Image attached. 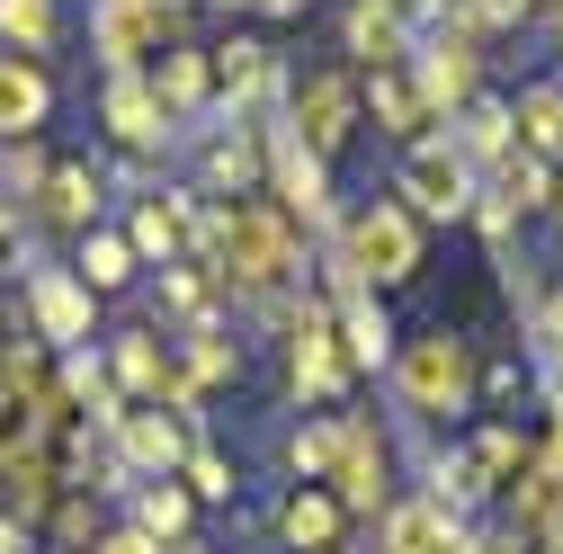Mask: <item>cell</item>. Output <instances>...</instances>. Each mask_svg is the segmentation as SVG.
<instances>
[{
	"label": "cell",
	"instance_id": "obj_1",
	"mask_svg": "<svg viewBox=\"0 0 563 554\" xmlns=\"http://www.w3.org/2000/svg\"><path fill=\"white\" fill-rule=\"evenodd\" d=\"M197 259L242 296H277L305 277V233L277 197H224L216 215H197Z\"/></svg>",
	"mask_w": 563,
	"mask_h": 554
},
{
	"label": "cell",
	"instance_id": "obj_2",
	"mask_svg": "<svg viewBox=\"0 0 563 554\" xmlns=\"http://www.w3.org/2000/svg\"><path fill=\"white\" fill-rule=\"evenodd\" d=\"M340 268L358 277V287H402L420 277V215L402 197H367L340 215Z\"/></svg>",
	"mask_w": 563,
	"mask_h": 554
},
{
	"label": "cell",
	"instance_id": "obj_3",
	"mask_svg": "<svg viewBox=\"0 0 563 554\" xmlns=\"http://www.w3.org/2000/svg\"><path fill=\"white\" fill-rule=\"evenodd\" d=\"M394 376H402V402L420 411V421H448V411L474 402V358L456 331H420L394 350Z\"/></svg>",
	"mask_w": 563,
	"mask_h": 554
},
{
	"label": "cell",
	"instance_id": "obj_4",
	"mask_svg": "<svg viewBox=\"0 0 563 554\" xmlns=\"http://www.w3.org/2000/svg\"><path fill=\"white\" fill-rule=\"evenodd\" d=\"M474 188H483V170L448 144V134H420V144L402 153V179H394V197L411 206V215H430V224L474 215Z\"/></svg>",
	"mask_w": 563,
	"mask_h": 554
},
{
	"label": "cell",
	"instance_id": "obj_5",
	"mask_svg": "<svg viewBox=\"0 0 563 554\" xmlns=\"http://www.w3.org/2000/svg\"><path fill=\"white\" fill-rule=\"evenodd\" d=\"M402 73H411V90H420V108H465L474 90H483V45L465 36V27H430V36H411V54H402Z\"/></svg>",
	"mask_w": 563,
	"mask_h": 554
},
{
	"label": "cell",
	"instance_id": "obj_6",
	"mask_svg": "<svg viewBox=\"0 0 563 554\" xmlns=\"http://www.w3.org/2000/svg\"><path fill=\"white\" fill-rule=\"evenodd\" d=\"M287 134L296 144H313L322 162L358 134V81L340 73V63H322V73H305L296 90H287Z\"/></svg>",
	"mask_w": 563,
	"mask_h": 554
},
{
	"label": "cell",
	"instance_id": "obj_7",
	"mask_svg": "<svg viewBox=\"0 0 563 554\" xmlns=\"http://www.w3.org/2000/svg\"><path fill=\"white\" fill-rule=\"evenodd\" d=\"M90 36H99V63H108V73H134L144 54L179 45V19L153 10V0H99V10H90Z\"/></svg>",
	"mask_w": 563,
	"mask_h": 554
},
{
	"label": "cell",
	"instance_id": "obj_8",
	"mask_svg": "<svg viewBox=\"0 0 563 554\" xmlns=\"http://www.w3.org/2000/svg\"><path fill=\"white\" fill-rule=\"evenodd\" d=\"M268 197L287 206V215H305V224H331V162L313 144H296L287 125L268 134Z\"/></svg>",
	"mask_w": 563,
	"mask_h": 554
},
{
	"label": "cell",
	"instance_id": "obj_9",
	"mask_svg": "<svg viewBox=\"0 0 563 554\" xmlns=\"http://www.w3.org/2000/svg\"><path fill=\"white\" fill-rule=\"evenodd\" d=\"M27 313H36V340H45V350H81L90 322H99V296L81 287L73 268H36V277H27Z\"/></svg>",
	"mask_w": 563,
	"mask_h": 554
},
{
	"label": "cell",
	"instance_id": "obj_10",
	"mask_svg": "<svg viewBox=\"0 0 563 554\" xmlns=\"http://www.w3.org/2000/svg\"><path fill=\"white\" fill-rule=\"evenodd\" d=\"M287 385H296V394H313V402H331V394L349 385L340 322H331L322 304H305V313H296V340H287Z\"/></svg>",
	"mask_w": 563,
	"mask_h": 554
},
{
	"label": "cell",
	"instance_id": "obj_11",
	"mask_svg": "<svg viewBox=\"0 0 563 554\" xmlns=\"http://www.w3.org/2000/svg\"><path fill=\"white\" fill-rule=\"evenodd\" d=\"M99 197H108V179L90 162H45L27 206H36V224H54V233H99Z\"/></svg>",
	"mask_w": 563,
	"mask_h": 554
},
{
	"label": "cell",
	"instance_id": "obj_12",
	"mask_svg": "<svg viewBox=\"0 0 563 554\" xmlns=\"http://www.w3.org/2000/svg\"><path fill=\"white\" fill-rule=\"evenodd\" d=\"M197 170H206V188H197V197H260V179H268V134L224 125L216 144L197 153Z\"/></svg>",
	"mask_w": 563,
	"mask_h": 554
},
{
	"label": "cell",
	"instance_id": "obj_13",
	"mask_svg": "<svg viewBox=\"0 0 563 554\" xmlns=\"http://www.w3.org/2000/svg\"><path fill=\"white\" fill-rule=\"evenodd\" d=\"M331 483H340V510H385V439H376V421H340Z\"/></svg>",
	"mask_w": 563,
	"mask_h": 554
},
{
	"label": "cell",
	"instance_id": "obj_14",
	"mask_svg": "<svg viewBox=\"0 0 563 554\" xmlns=\"http://www.w3.org/2000/svg\"><path fill=\"white\" fill-rule=\"evenodd\" d=\"M340 36H349V54H358L367 73H385V63L411 54V0H349Z\"/></svg>",
	"mask_w": 563,
	"mask_h": 554
},
{
	"label": "cell",
	"instance_id": "obj_15",
	"mask_svg": "<svg viewBox=\"0 0 563 554\" xmlns=\"http://www.w3.org/2000/svg\"><path fill=\"white\" fill-rule=\"evenodd\" d=\"M125 242H134V259H179L188 242H197V188H170V197H144L134 206V224H125Z\"/></svg>",
	"mask_w": 563,
	"mask_h": 554
},
{
	"label": "cell",
	"instance_id": "obj_16",
	"mask_svg": "<svg viewBox=\"0 0 563 554\" xmlns=\"http://www.w3.org/2000/svg\"><path fill=\"white\" fill-rule=\"evenodd\" d=\"M108 367H117V385L125 394H162V402H197V385L170 367V350H162V340L153 331H117L108 340Z\"/></svg>",
	"mask_w": 563,
	"mask_h": 554
},
{
	"label": "cell",
	"instance_id": "obj_17",
	"mask_svg": "<svg viewBox=\"0 0 563 554\" xmlns=\"http://www.w3.org/2000/svg\"><path fill=\"white\" fill-rule=\"evenodd\" d=\"M108 134L117 144H134V153H153V144H170V108L153 99V81L144 73H108Z\"/></svg>",
	"mask_w": 563,
	"mask_h": 554
},
{
	"label": "cell",
	"instance_id": "obj_18",
	"mask_svg": "<svg viewBox=\"0 0 563 554\" xmlns=\"http://www.w3.org/2000/svg\"><path fill=\"white\" fill-rule=\"evenodd\" d=\"M45 117H54L45 63H36V54H0V144H10V134H36Z\"/></svg>",
	"mask_w": 563,
	"mask_h": 554
},
{
	"label": "cell",
	"instance_id": "obj_19",
	"mask_svg": "<svg viewBox=\"0 0 563 554\" xmlns=\"http://www.w3.org/2000/svg\"><path fill=\"white\" fill-rule=\"evenodd\" d=\"M206 73H216V90H224V99H233V117H242V108L277 81V54H268L260 36H224L216 54H206Z\"/></svg>",
	"mask_w": 563,
	"mask_h": 554
},
{
	"label": "cell",
	"instance_id": "obj_20",
	"mask_svg": "<svg viewBox=\"0 0 563 554\" xmlns=\"http://www.w3.org/2000/svg\"><path fill=\"white\" fill-rule=\"evenodd\" d=\"M448 144H456L474 170H492V162H501V153L519 144V125H510V99H483V90H474V99L456 108V134H448Z\"/></svg>",
	"mask_w": 563,
	"mask_h": 554
},
{
	"label": "cell",
	"instance_id": "obj_21",
	"mask_svg": "<svg viewBox=\"0 0 563 554\" xmlns=\"http://www.w3.org/2000/svg\"><path fill=\"white\" fill-rule=\"evenodd\" d=\"M144 81H153V99L170 108V125H179V117H197V108H206V90H216V73H206V54H197V45H162V63H153Z\"/></svg>",
	"mask_w": 563,
	"mask_h": 554
},
{
	"label": "cell",
	"instance_id": "obj_22",
	"mask_svg": "<svg viewBox=\"0 0 563 554\" xmlns=\"http://www.w3.org/2000/svg\"><path fill=\"white\" fill-rule=\"evenodd\" d=\"M483 197L501 206V215H528V206H554V170H545L537 153H519V144H510L501 162L483 170Z\"/></svg>",
	"mask_w": 563,
	"mask_h": 554
},
{
	"label": "cell",
	"instance_id": "obj_23",
	"mask_svg": "<svg viewBox=\"0 0 563 554\" xmlns=\"http://www.w3.org/2000/svg\"><path fill=\"white\" fill-rule=\"evenodd\" d=\"M456 510H439V501H402V510H385V554H456Z\"/></svg>",
	"mask_w": 563,
	"mask_h": 554
},
{
	"label": "cell",
	"instance_id": "obj_24",
	"mask_svg": "<svg viewBox=\"0 0 563 554\" xmlns=\"http://www.w3.org/2000/svg\"><path fill=\"white\" fill-rule=\"evenodd\" d=\"M510 125H519V153L563 162V81H528V90L510 99Z\"/></svg>",
	"mask_w": 563,
	"mask_h": 554
},
{
	"label": "cell",
	"instance_id": "obj_25",
	"mask_svg": "<svg viewBox=\"0 0 563 554\" xmlns=\"http://www.w3.org/2000/svg\"><path fill=\"white\" fill-rule=\"evenodd\" d=\"M367 117H376L385 134H402V144H420V134H430V108H420V90H411V73H402V63L367 73Z\"/></svg>",
	"mask_w": 563,
	"mask_h": 554
},
{
	"label": "cell",
	"instance_id": "obj_26",
	"mask_svg": "<svg viewBox=\"0 0 563 554\" xmlns=\"http://www.w3.org/2000/svg\"><path fill=\"white\" fill-rule=\"evenodd\" d=\"M134 268H144V259H134V242H125V233H81V268H73V277H81L90 296H117Z\"/></svg>",
	"mask_w": 563,
	"mask_h": 554
},
{
	"label": "cell",
	"instance_id": "obj_27",
	"mask_svg": "<svg viewBox=\"0 0 563 554\" xmlns=\"http://www.w3.org/2000/svg\"><path fill=\"white\" fill-rule=\"evenodd\" d=\"M117 439H125V456L134 465H153V474H170L188 447H179V430L162 421V411H117Z\"/></svg>",
	"mask_w": 563,
	"mask_h": 554
},
{
	"label": "cell",
	"instance_id": "obj_28",
	"mask_svg": "<svg viewBox=\"0 0 563 554\" xmlns=\"http://www.w3.org/2000/svg\"><path fill=\"white\" fill-rule=\"evenodd\" d=\"M277 528H287V545H296V554H305V545L322 554V545L340 536V501H331V492H296L287 510H277Z\"/></svg>",
	"mask_w": 563,
	"mask_h": 554
},
{
	"label": "cell",
	"instance_id": "obj_29",
	"mask_svg": "<svg viewBox=\"0 0 563 554\" xmlns=\"http://www.w3.org/2000/svg\"><path fill=\"white\" fill-rule=\"evenodd\" d=\"M0 36H10L19 54H54L63 19H54V0H0Z\"/></svg>",
	"mask_w": 563,
	"mask_h": 554
},
{
	"label": "cell",
	"instance_id": "obj_30",
	"mask_svg": "<svg viewBox=\"0 0 563 554\" xmlns=\"http://www.w3.org/2000/svg\"><path fill=\"white\" fill-rule=\"evenodd\" d=\"M233 367H242V350H233V340H224L216 322H188V367H179V376H188V385H224Z\"/></svg>",
	"mask_w": 563,
	"mask_h": 554
},
{
	"label": "cell",
	"instance_id": "obj_31",
	"mask_svg": "<svg viewBox=\"0 0 563 554\" xmlns=\"http://www.w3.org/2000/svg\"><path fill=\"white\" fill-rule=\"evenodd\" d=\"M528 19V0H448V27H465L474 45H492V36H510Z\"/></svg>",
	"mask_w": 563,
	"mask_h": 554
},
{
	"label": "cell",
	"instance_id": "obj_32",
	"mask_svg": "<svg viewBox=\"0 0 563 554\" xmlns=\"http://www.w3.org/2000/svg\"><path fill=\"white\" fill-rule=\"evenodd\" d=\"M519 465H528V439H519V430H501V421H492V430L474 439V474H483V483H510Z\"/></svg>",
	"mask_w": 563,
	"mask_h": 554
},
{
	"label": "cell",
	"instance_id": "obj_33",
	"mask_svg": "<svg viewBox=\"0 0 563 554\" xmlns=\"http://www.w3.org/2000/svg\"><path fill=\"white\" fill-rule=\"evenodd\" d=\"M36 179H45L36 134H10V144H0V188H19V206H27V197H36Z\"/></svg>",
	"mask_w": 563,
	"mask_h": 554
},
{
	"label": "cell",
	"instance_id": "obj_34",
	"mask_svg": "<svg viewBox=\"0 0 563 554\" xmlns=\"http://www.w3.org/2000/svg\"><path fill=\"white\" fill-rule=\"evenodd\" d=\"M134 519H144V536H179V528H188V492H170V483H144Z\"/></svg>",
	"mask_w": 563,
	"mask_h": 554
},
{
	"label": "cell",
	"instance_id": "obj_35",
	"mask_svg": "<svg viewBox=\"0 0 563 554\" xmlns=\"http://www.w3.org/2000/svg\"><path fill=\"white\" fill-rule=\"evenodd\" d=\"M331 456H340V421H313V430L287 439V465L296 474H331Z\"/></svg>",
	"mask_w": 563,
	"mask_h": 554
},
{
	"label": "cell",
	"instance_id": "obj_36",
	"mask_svg": "<svg viewBox=\"0 0 563 554\" xmlns=\"http://www.w3.org/2000/svg\"><path fill=\"white\" fill-rule=\"evenodd\" d=\"M188 483H197L206 501H224V492H233V465H224L216 447H188Z\"/></svg>",
	"mask_w": 563,
	"mask_h": 554
},
{
	"label": "cell",
	"instance_id": "obj_37",
	"mask_svg": "<svg viewBox=\"0 0 563 554\" xmlns=\"http://www.w3.org/2000/svg\"><path fill=\"white\" fill-rule=\"evenodd\" d=\"M90 554H153V536H144V528H117V536H99Z\"/></svg>",
	"mask_w": 563,
	"mask_h": 554
},
{
	"label": "cell",
	"instance_id": "obj_38",
	"mask_svg": "<svg viewBox=\"0 0 563 554\" xmlns=\"http://www.w3.org/2000/svg\"><path fill=\"white\" fill-rule=\"evenodd\" d=\"M251 10H260V19H305L313 0H251Z\"/></svg>",
	"mask_w": 563,
	"mask_h": 554
},
{
	"label": "cell",
	"instance_id": "obj_39",
	"mask_svg": "<svg viewBox=\"0 0 563 554\" xmlns=\"http://www.w3.org/2000/svg\"><path fill=\"white\" fill-rule=\"evenodd\" d=\"M10 545H19V519H0V554H10Z\"/></svg>",
	"mask_w": 563,
	"mask_h": 554
},
{
	"label": "cell",
	"instance_id": "obj_40",
	"mask_svg": "<svg viewBox=\"0 0 563 554\" xmlns=\"http://www.w3.org/2000/svg\"><path fill=\"white\" fill-rule=\"evenodd\" d=\"M153 10H170V19H188V0H153Z\"/></svg>",
	"mask_w": 563,
	"mask_h": 554
},
{
	"label": "cell",
	"instance_id": "obj_41",
	"mask_svg": "<svg viewBox=\"0 0 563 554\" xmlns=\"http://www.w3.org/2000/svg\"><path fill=\"white\" fill-rule=\"evenodd\" d=\"M554 36H563V0H554Z\"/></svg>",
	"mask_w": 563,
	"mask_h": 554
},
{
	"label": "cell",
	"instance_id": "obj_42",
	"mask_svg": "<svg viewBox=\"0 0 563 554\" xmlns=\"http://www.w3.org/2000/svg\"><path fill=\"white\" fill-rule=\"evenodd\" d=\"M224 10H251V0H224Z\"/></svg>",
	"mask_w": 563,
	"mask_h": 554
},
{
	"label": "cell",
	"instance_id": "obj_43",
	"mask_svg": "<svg viewBox=\"0 0 563 554\" xmlns=\"http://www.w3.org/2000/svg\"><path fill=\"white\" fill-rule=\"evenodd\" d=\"M179 554H206V545H179Z\"/></svg>",
	"mask_w": 563,
	"mask_h": 554
},
{
	"label": "cell",
	"instance_id": "obj_44",
	"mask_svg": "<svg viewBox=\"0 0 563 554\" xmlns=\"http://www.w3.org/2000/svg\"><path fill=\"white\" fill-rule=\"evenodd\" d=\"M554 206H563V188H554Z\"/></svg>",
	"mask_w": 563,
	"mask_h": 554
}]
</instances>
